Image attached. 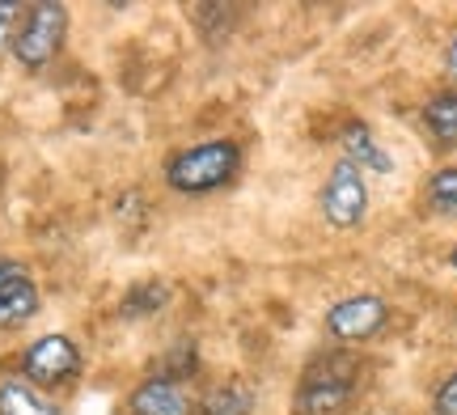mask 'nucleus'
Returning a JSON list of instances; mask_svg holds the SVG:
<instances>
[{
  "mask_svg": "<svg viewBox=\"0 0 457 415\" xmlns=\"http://www.w3.org/2000/svg\"><path fill=\"white\" fill-rule=\"evenodd\" d=\"M360 373H364V361L343 348L313 356L301 369V382L293 390V415H343L356 399Z\"/></svg>",
  "mask_w": 457,
  "mask_h": 415,
  "instance_id": "1",
  "label": "nucleus"
},
{
  "mask_svg": "<svg viewBox=\"0 0 457 415\" xmlns=\"http://www.w3.org/2000/svg\"><path fill=\"white\" fill-rule=\"evenodd\" d=\"M242 174V145L237 140H204L174 153L165 162V183L179 195H212Z\"/></svg>",
  "mask_w": 457,
  "mask_h": 415,
  "instance_id": "2",
  "label": "nucleus"
},
{
  "mask_svg": "<svg viewBox=\"0 0 457 415\" xmlns=\"http://www.w3.org/2000/svg\"><path fill=\"white\" fill-rule=\"evenodd\" d=\"M64 38H68L64 4H55V0L26 4V17H21V30H17L13 43V60L21 68H47L64 51Z\"/></svg>",
  "mask_w": 457,
  "mask_h": 415,
  "instance_id": "3",
  "label": "nucleus"
},
{
  "mask_svg": "<svg viewBox=\"0 0 457 415\" xmlns=\"http://www.w3.org/2000/svg\"><path fill=\"white\" fill-rule=\"evenodd\" d=\"M390 327V301L381 293H352V297H339L322 318V331L343 344V348H356V344H369Z\"/></svg>",
  "mask_w": 457,
  "mask_h": 415,
  "instance_id": "4",
  "label": "nucleus"
},
{
  "mask_svg": "<svg viewBox=\"0 0 457 415\" xmlns=\"http://www.w3.org/2000/svg\"><path fill=\"white\" fill-rule=\"evenodd\" d=\"M318 208L327 216L330 229L339 233H352L364 225V216H369V183H364V174H360L352 162H335L327 174V183L318 191Z\"/></svg>",
  "mask_w": 457,
  "mask_h": 415,
  "instance_id": "5",
  "label": "nucleus"
},
{
  "mask_svg": "<svg viewBox=\"0 0 457 415\" xmlns=\"http://www.w3.org/2000/svg\"><path fill=\"white\" fill-rule=\"evenodd\" d=\"M21 382L38 386V390H60L72 378H81V348L68 335H43L21 352Z\"/></svg>",
  "mask_w": 457,
  "mask_h": 415,
  "instance_id": "6",
  "label": "nucleus"
},
{
  "mask_svg": "<svg viewBox=\"0 0 457 415\" xmlns=\"http://www.w3.org/2000/svg\"><path fill=\"white\" fill-rule=\"evenodd\" d=\"M128 411L131 415H199V399L187 394L182 382H170V378H148L131 390L128 399Z\"/></svg>",
  "mask_w": 457,
  "mask_h": 415,
  "instance_id": "7",
  "label": "nucleus"
},
{
  "mask_svg": "<svg viewBox=\"0 0 457 415\" xmlns=\"http://www.w3.org/2000/svg\"><path fill=\"white\" fill-rule=\"evenodd\" d=\"M339 149H343V162H352L360 174H364V170H373V174H394V157L381 149V140L373 136L369 123H347L339 132Z\"/></svg>",
  "mask_w": 457,
  "mask_h": 415,
  "instance_id": "8",
  "label": "nucleus"
},
{
  "mask_svg": "<svg viewBox=\"0 0 457 415\" xmlns=\"http://www.w3.org/2000/svg\"><path fill=\"white\" fill-rule=\"evenodd\" d=\"M420 123H424V132L432 145L457 149V89L432 94V98L424 102V111H420Z\"/></svg>",
  "mask_w": 457,
  "mask_h": 415,
  "instance_id": "9",
  "label": "nucleus"
},
{
  "mask_svg": "<svg viewBox=\"0 0 457 415\" xmlns=\"http://www.w3.org/2000/svg\"><path fill=\"white\" fill-rule=\"evenodd\" d=\"M254 407H259V394L242 378H228L199 399V415H254Z\"/></svg>",
  "mask_w": 457,
  "mask_h": 415,
  "instance_id": "10",
  "label": "nucleus"
},
{
  "mask_svg": "<svg viewBox=\"0 0 457 415\" xmlns=\"http://www.w3.org/2000/svg\"><path fill=\"white\" fill-rule=\"evenodd\" d=\"M0 415H60V407L38 386L21 382V378H4L0 382Z\"/></svg>",
  "mask_w": 457,
  "mask_h": 415,
  "instance_id": "11",
  "label": "nucleus"
},
{
  "mask_svg": "<svg viewBox=\"0 0 457 415\" xmlns=\"http://www.w3.org/2000/svg\"><path fill=\"white\" fill-rule=\"evenodd\" d=\"M38 314V284L30 276H17L0 288V327H21Z\"/></svg>",
  "mask_w": 457,
  "mask_h": 415,
  "instance_id": "12",
  "label": "nucleus"
},
{
  "mask_svg": "<svg viewBox=\"0 0 457 415\" xmlns=\"http://www.w3.org/2000/svg\"><path fill=\"white\" fill-rule=\"evenodd\" d=\"M424 203L445 220H457V166H441L424 183Z\"/></svg>",
  "mask_w": 457,
  "mask_h": 415,
  "instance_id": "13",
  "label": "nucleus"
},
{
  "mask_svg": "<svg viewBox=\"0 0 457 415\" xmlns=\"http://www.w3.org/2000/svg\"><path fill=\"white\" fill-rule=\"evenodd\" d=\"M165 301H170V288L157 280H148V284H136L119 310H123V318H145V314H157Z\"/></svg>",
  "mask_w": 457,
  "mask_h": 415,
  "instance_id": "14",
  "label": "nucleus"
},
{
  "mask_svg": "<svg viewBox=\"0 0 457 415\" xmlns=\"http://www.w3.org/2000/svg\"><path fill=\"white\" fill-rule=\"evenodd\" d=\"M21 17H26V4H0V51H13L17 30H21Z\"/></svg>",
  "mask_w": 457,
  "mask_h": 415,
  "instance_id": "15",
  "label": "nucleus"
},
{
  "mask_svg": "<svg viewBox=\"0 0 457 415\" xmlns=\"http://www.w3.org/2000/svg\"><path fill=\"white\" fill-rule=\"evenodd\" d=\"M432 415H457V369L432 390Z\"/></svg>",
  "mask_w": 457,
  "mask_h": 415,
  "instance_id": "16",
  "label": "nucleus"
},
{
  "mask_svg": "<svg viewBox=\"0 0 457 415\" xmlns=\"http://www.w3.org/2000/svg\"><path fill=\"white\" fill-rule=\"evenodd\" d=\"M17 276H26V267L17 263V259H0V288L9 280H17Z\"/></svg>",
  "mask_w": 457,
  "mask_h": 415,
  "instance_id": "17",
  "label": "nucleus"
},
{
  "mask_svg": "<svg viewBox=\"0 0 457 415\" xmlns=\"http://www.w3.org/2000/svg\"><path fill=\"white\" fill-rule=\"evenodd\" d=\"M445 72H449V81H457V30L449 38V47H445Z\"/></svg>",
  "mask_w": 457,
  "mask_h": 415,
  "instance_id": "18",
  "label": "nucleus"
},
{
  "mask_svg": "<svg viewBox=\"0 0 457 415\" xmlns=\"http://www.w3.org/2000/svg\"><path fill=\"white\" fill-rule=\"evenodd\" d=\"M449 267L457 271V242H453V250H449Z\"/></svg>",
  "mask_w": 457,
  "mask_h": 415,
  "instance_id": "19",
  "label": "nucleus"
}]
</instances>
